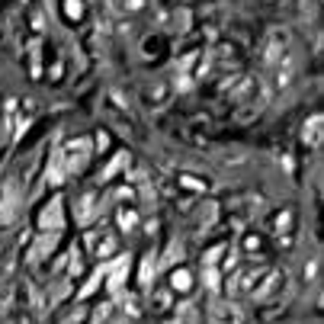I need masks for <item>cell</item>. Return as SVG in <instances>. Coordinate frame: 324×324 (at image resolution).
Masks as SVG:
<instances>
[{"label":"cell","instance_id":"1","mask_svg":"<svg viewBox=\"0 0 324 324\" xmlns=\"http://www.w3.org/2000/svg\"><path fill=\"white\" fill-rule=\"evenodd\" d=\"M61 154H64V167H68V174H81V170L87 167V161H90V142H87V138H74Z\"/></svg>","mask_w":324,"mask_h":324},{"label":"cell","instance_id":"2","mask_svg":"<svg viewBox=\"0 0 324 324\" xmlns=\"http://www.w3.org/2000/svg\"><path fill=\"white\" fill-rule=\"evenodd\" d=\"M20 212V186L16 183H7L3 193H0V225H10Z\"/></svg>","mask_w":324,"mask_h":324},{"label":"cell","instance_id":"3","mask_svg":"<svg viewBox=\"0 0 324 324\" xmlns=\"http://www.w3.org/2000/svg\"><path fill=\"white\" fill-rule=\"evenodd\" d=\"M260 270H264V260H257V266H247V270L235 273V276H231V283H228V292H231V295L250 292V289H254V279H257V273H260Z\"/></svg>","mask_w":324,"mask_h":324},{"label":"cell","instance_id":"4","mask_svg":"<svg viewBox=\"0 0 324 324\" xmlns=\"http://www.w3.org/2000/svg\"><path fill=\"white\" fill-rule=\"evenodd\" d=\"M61 199H52V203L42 209V215H39V225L45 231H61V225H64V215H61Z\"/></svg>","mask_w":324,"mask_h":324},{"label":"cell","instance_id":"5","mask_svg":"<svg viewBox=\"0 0 324 324\" xmlns=\"http://www.w3.org/2000/svg\"><path fill=\"white\" fill-rule=\"evenodd\" d=\"M209 318L212 321H244V311L235 302H218V305H212Z\"/></svg>","mask_w":324,"mask_h":324},{"label":"cell","instance_id":"6","mask_svg":"<svg viewBox=\"0 0 324 324\" xmlns=\"http://www.w3.org/2000/svg\"><path fill=\"white\" fill-rule=\"evenodd\" d=\"M321 125H324V119L321 116H311L308 122H305V128H302V142L308 145V148H318V145H321Z\"/></svg>","mask_w":324,"mask_h":324},{"label":"cell","instance_id":"7","mask_svg":"<svg viewBox=\"0 0 324 324\" xmlns=\"http://www.w3.org/2000/svg\"><path fill=\"white\" fill-rule=\"evenodd\" d=\"M96 203H100L96 193H84V196H81V203H77V222H81V225H87L90 218L96 215Z\"/></svg>","mask_w":324,"mask_h":324},{"label":"cell","instance_id":"8","mask_svg":"<svg viewBox=\"0 0 324 324\" xmlns=\"http://www.w3.org/2000/svg\"><path fill=\"white\" fill-rule=\"evenodd\" d=\"M64 177H68L64 154H61V151H55V154H52V164H48V183H52V186H58V183H64Z\"/></svg>","mask_w":324,"mask_h":324},{"label":"cell","instance_id":"9","mask_svg":"<svg viewBox=\"0 0 324 324\" xmlns=\"http://www.w3.org/2000/svg\"><path fill=\"white\" fill-rule=\"evenodd\" d=\"M55 244H58V231H45V235L35 241V247L29 250V260H42V257H45L48 250L55 247Z\"/></svg>","mask_w":324,"mask_h":324},{"label":"cell","instance_id":"10","mask_svg":"<svg viewBox=\"0 0 324 324\" xmlns=\"http://www.w3.org/2000/svg\"><path fill=\"white\" fill-rule=\"evenodd\" d=\"M157 254H145V260H142V286L148 289L151 286V279H154V273H157V260H154Z\"/></svg>","mask_w":324,"mask_h":324},{"label":"cell","instance_id":"11","mask_svg":"<svg viewBox=\"0 0 324 324\" xmlns=\"http://www.w3.org/2000/svg\"><path fill=\"white\" fill-rule=\"evenodd\" d=\"M189 286H193V276H189L186 270H177L174 276H170V289L174 292H186Z\"/></svg>","mask_w":324,"mask_h":324},{"label":"cell","instance_id":"12","mask_svg":"<svg viewBox=\"0 0 324 324\" xmlns=\"http://www.w3.org/2000/svg\"><path fill=\"white\" fill-rule=\"evenodd\" d=\"M138 225V212H132V209H122L119 212V228L122 231H132Z\"/></svg>","mask_w":324,"mask_h":324},{"label":"cell","instance_id":"13","mask_svg":"<svg viewBox=\"0 0 324 324\" xmlns=\"http://www.w3.org/2000/svg\"><path fill=\"white\" fill-rule=\"evenodd\" d=\"M10 302H13V283L0 279V308H10Z\"/></svg>","mask_w":324,"mask_h":324},{"label":"cell","instance_id":"14","mask_svg":"<svg viewBox=\"0 0 324 324\" xmlns=\"http://www.w3.org/2000/svg\"><path fill=\"white\" fill-rule=\"evenodd\" d=\"M103 273H106V266H100V270L93 273V276H90V283H84V289H81V298H87L90 292L96 289V286H100V279H103Z\"/></svg>","mask_w":324,"mask_h":324},{"label":"cell","instance_id":"15","mask_svg":"<svg viewBox=\"0 0 324 324\" xmlns=\"http://www.w3.org/2000/svg\"><path fill=\"white\" fill-rule=\"evenodd\" d=\"M196 311H193V305H189V302H180V305H177V321H196Z\"/></svg>","mask_w":324,"mask_h":324},{"label":"cell","instance_id":"16","mask_svg":"<svg viewBox=\"0 0 324 324\" xmlns=\"http://www.w3.org/2000/svg\"><path fill=\"white\" fill-rule=\"evenodd\" d=\"M215 215H218V206L215 203H206V209H203V228H212V225H215Z\"/></svg>","mask_w":324,"mask_h":324},{"label":"cell","instance_id":"17","mask_svg":"<svg viewBox=\"0 0 324 324\" xmlns=\"http://www.w3.org/2000/svg\"><path fill=\"white\" fill-rule=\"evenodd\" d=\"M180 257H183V244H180V241H174V244L167 247V257H164V264L170 266V264H177Z\"/></svg>","mask_w":324,"mask_h":324},{"label":"cell","instance_id":"18","mask_svg":"<svg viewBox=\"0 0 324 324\" xmlns=\"http://www.w3.org/2000/svg\"><path fill=\"white\" fill-rule=\"evenodd\" d=\"M125 161H128V154H119V157H116V161H113V164H109V167L100 174V180H109V177H113L119 167H125Z\"/></svg>","mask_w":324,"mask_h":324},{"label":"cell","instance_id":"19","mask_svg":"<svg viewBox=\"0 0 324 324\" xmlns=\"http://www.w3.org/2000/svg\"><path fill=\"white\" fill-rule=\"evenodd\" d=\"M289 225H292V212H289V209L279 212V215H276V235H286V231H289Z\"/></svg>","mask_w":324,"mask_h":324},{"label":"cell","instance_id":"20","mask_svg":"<svg viewBox=\"0 0 324 324\" xmlns=\"http://www.w3.org/2000/svg\"><path fill=\"white\" fill-rule=\"evenodd\" d=\"M122 311H125L128 318H138V298L135 295H125V298H122Z\"/></svg>","mask_w":324,"mask_h":324},{"label":"cell","instance_id":"21","mask_svg":"<svg viewBox=\"0 0 324 324\" xmlns=\"http://www.w3.org/2000/svg\"><path fill=\"white\" fill-rule=\"evenodd\" d=\"M64 13H68L71 20H81V13H84L81 0H64Z\"/></svg>","mask_w":324,"mask_h":324},{"label":"cell","instance_id":"22","mask_svg":"<svg viewBox=\"0 0 324 324\" xmlns=\"http://www.w3.org/2000/svg\"><path fill=\"white\" fill-rule=\"evenodd\" d=\"M151 305H157L154 311H161V308H167L170 305V292L167 289H161V292H154V298H151Z\"/></svg>","mask_w":324,"mask_h":324},{"label":"cell","instance_id":"23","mask_svg":"<svg viewBox=\"0 0 324 324\" xmlns=\"http://www.w3.org/2000/svg\"><path fill=\"white\" fill-rule=\"evenodd\" d=\"M302 276H305V283H315V276H318V260H315V257H311L308 264H305Z\"/></svg>","mask_w":324,"mask_h":324},{"label":"cell","instance_id":"24","mask_svg":"<svg viewBox=\"0 0 324 324\" xmlns=\"http://www.w3.org/2000/svg\"><path fill=\"white\" fill-rule=\"evenodd\" d=\"M174 87H177V90H189V87H193V74L180 71V74H177V81H174Z\"/></svg>","mask_w":324,"mask_h":324},{"label":"cell","instance_id":"25","mask_svg":"<svg viewBox=\"0 0 324 324\" xmlns=\"http://www.w3.org/2000/svg\"><path fill=\"white\" fill-rule=\"evenodd\" d=\"M209 266V270H206V286H209V289H218V270L212 264H206Z\"/></svg>","mask_w":324,"mask_h":324},{"label":"cell","instance_id":"26","mask_svg":"<svg viewBox=\"0 0 324 324\" xmlns=\"http://www.w3.org/2000/svg\"><path fill=\"white\" fill-rule=\"evenodd\" d=\"M81 270H84V260H81V254H77V247H74V250H71V273L77 276Z\"/></svg>","mask_w":324,"mask_h":324},{"label":"cell","instance_id":"27","mask_svg":"<svg viewBox=\"0 0 324 324\" xmlns=\"http://www.w3.org/2000/svg\"><path fill=\"white\" fill-rule=\"evenodd\" d=\"M180 186H189V189H203L206 183H199L196 177H180Z\"/></svg>","mask_w":324,"mask_h":324},{"label":"cell","instance_id":"28","mask_svg":"<svg viewBox=\"0 0 324 324\" xmlns=\"http://www.w3.org/2000/svg\"><path fill=\"white\" fill-rule=\"evenodd\" d=\"M186 20H189V16H186V10H180V13L174 16V23H177L174 29H180V32H183V29H186Z\"/></svg>","mask_w":324,"mask_h":324},{"label":"cell","instance_id":"29","mask_svg":"<svg viewBox=\"0 0 324 324\" xmlns=\"http://www.w3.org/2000/svg\"><path fill=\"white\" fill-rule=\"evenodd\" d=\"M222 254H225V247H212V250H209V257H206V264H215Z\"/></svg>","mask_w":324,"mask_h":324},{"label":"cell","instance_id":"30","mask_svg":"<svg viewBox=\"0 0 324 324\" xmlns=\"http://www.w3.org/2000/svg\"><path fill=\"white\" fill-rule=\"evenodd\" d=\"M109 308H113V305H109V302H106V305H100V311H96L93 318H96V321H103V318H109Z\"/></svg>","mask_w":324,"mask_h":324},{"label":"cell","instance_id":"31","mask_svg":"<svg viewBox=\"0 0 324 324\" xmlns=\"http://www.w3.org/2000/svg\"><path fill=\"white\" fill-rule=\"evenodd\" d=\"M247 247H250V250H257V247H260V237L250 235V237H247Z\"/></svg>","mask_w":324,"mask_h":324},{"label":"cell","instance_id":"32","mask_svg":"<svg viewBox=\"0 0 324 324\" xmlns=\"http://www.w3.org/2000/svg\"><path fill=\"white\" fill-rule=\"evenodd\" d=\"M0 311H3V308H0Z\"/></svg>","mask_w":324,"mask_h":324}]
</instances>
